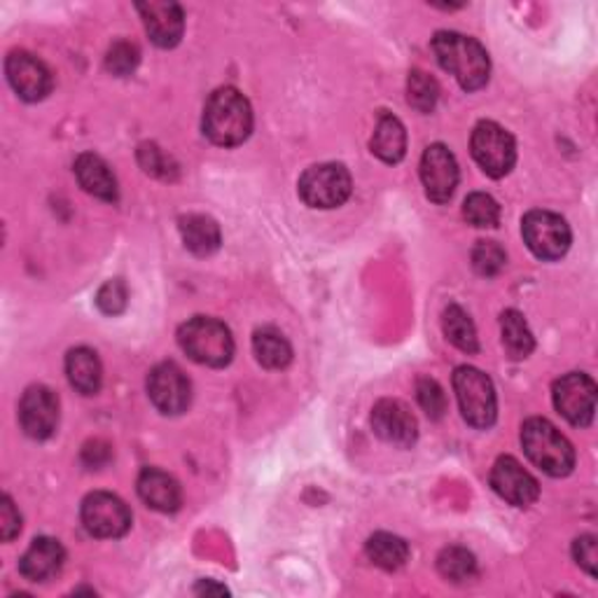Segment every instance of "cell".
<instances>
[{
  "mask_svg": "<svg viewBox=\"0 0 598 598\" xmlns=\"http://www.w3.org/2000/svg\"><path fill=\"white\" fill-rule=\"evenodd\" d=\"M442 328H444L447 339L454 343L456 349H461L463 353H477L479 351L475 323L470 320V316L461 309L459 304L447 306L444 316H442Z\"/></svg>",
  "mask_w": 598,
  "mask_h": 598,
  "instance_id": "obj_27",
  "label": "cell"
},
{
  "mask_svg": "<svg viewBox=\"0 0 598 598\" xmlns=\"http://www.w3.org/2000/svg\"><path fill=\"white\" fill-rule=\"evenodd\" d=\"M432 52L438 57V64L459 80L465 92H477L488 82L492 61H488L482 43L470 38V35L440 31L432 38Z\"/></svg>",
  "mask_w": 598,
  "mask_h": 598,
  "instance_id": "obj_1",
  "label": "cell"
},
{
  "mask_svg": "<svg viewBox=\"0 0 598 598\" xmlns=\"http://www.w3.org/2000/svg\"><path fill=\"white\" fill-rule=\"evenodd\" d=\"M138 12L143 16L145 31H148L150 41L157 47H176L183 38L185 31V16L180 5L176 3H159V0H150V3H140Z\"/></svg>",
  "mask_w": 598,
  "mask_h": 598,
  "instance_id": "obj_17",
  "label": "cell"
},
{
  "mask_svg": "<svg viewBox=\"0 0 598 598\" xmlns=\"http://www.w3.org/2000/svg\"><path fill=\"white\" fill-rule=\"evenodd\" d=\"M421 180L430 202L447 204L459 188V161L442 143H432L421 157Z\"/></svg>",
  "mask_w": 598,
  "mask_h": 598,
  "instance_id": "obj_11",
  "label": "cell"
},
{
  "mask_svg": "<svg viewBox=\"0 0 598 598\" xmlns=\"http://www.w3.org/2000/svg\"><path fill=\"white\" fill-rule=\"evenodd\" d=\"M138 159L143 169L153 173V176H167V161L165 157H161V153L155 148V145H143L140 153H138Z\"/></svg>",
  "mask_w": 598,
  "mask_h": 598,
  "instance_id": "obj_37",
  "label": "cell"
},
{
  "mask_svg": "<svg viewBox=\"0 0 598 598\" xmlns=\"http://www.w3.org/2000/svg\"><path fill=\"white\" fill-rule=\"evenodd\" d=\"M351 173L341 165H316L300 178V196L312 208H337L351 196Z\"/></svg>",
  "mask_w": 598,
  "mask_h": 598,
  "instance_id": "obj_7",
  "label": "cell"
},
{
  "mask_svg": "<svg viewBox=\"0 0 598 598\" xmlns=\"http://www.w3.org/2000/svg\"><path fill=\"white\" fill-rule=\"evenodd\" d=\"M20 424L33 440H47L59 426V397L47 386H31L20 403Z\"/></svg>",
  "mask_w": 598,
  "mask_h": 598,
  "instance_id": "obj_14",
  "label": "cell"
},
{
  "mask_svg": "<svg viewBox=\"0 0 598 598\" xmlns=\"http://www.w3.org/2000/svg\"><path fill=\"white\" fill-rule=\"evenodd\" d=\"M76 176L80 188L87 194L103 199V202H115L117 199V180L111 167H108L99 155L94 153L80 155L76 159Z\"/></svg>",
  "mask_w": 598,
  "mask_h": 598,
  "instance_id": "obj_20",
  "label": "cell"
},
{
  "mask_svg": "<svg viewBox=\"0 0 598 598\" xmlns=\"http://www.w3.org/2000/svg\"><path fill=\"white\" fill-rule=\"evenodd\" d=\"M66 374L70 386L82 395H94L101 388L103 370L97 351L80 347L66 356Z\"/></svg>",
  "mask_w": 598,
  "mask_h": 598,
  "instance_id": "obj_22",
  "label": "cell"
},
{
  "mask_svg": "<svg viewBox=\"0 0 598 598\" xmlns=\"http://www.w3.org/2000/svg\"><path fill=\"white\" fill-rule=\"evenodd\" d=\"M5 72L14 92L29 103L43 101L54 87L49 68L29 52H12L5 61Z\"/></svg>",
  "mask_w": 598,
  "mask_h": 598,
  "instance_id": "obj_13",
  "label": "cell"
},
{
  "mask_svg": "<svg viewBox=\"0 0 598 598\" xmlns=\"http://www.w3.org/2000/svg\"><path fill=\"white\" fill-rule=\"evenodd\" d=\"M140 500L157 512H176L183 505V492L180 484L159 467H145L138 477Z\"/></svg>",
  "mask_w": 598,
  "mask_h": 598,
  "instance_id": "obj_19",
  "label": "cell"
},
{
  "mask_svg": "<svg viewBox=\"0 0 598 598\" xmlns=\"http://www.w3.org/2000/svg\"><path fill=\"white\" fill-rule=\"evenodd\" d=\"M454 391L461 405L463 419L473 428H492L498 416V403L492 379L470 365L454 372Z\"/></svg>",
  "mask_w": 598,
  "mask_h": 598,
  "instance_id": "obj_5",
  "label": "cell"
},
{
  "mask_svg": "<svg viewBox=\"0 0 598 598\" xmlns=\"http://www.w3.org/2000/svg\"><path fill=\"white\" fill-rule=\"evenodd\" d=\"M523 244L540 260H558L571 248V227L552 211H531L521 221Z\"/></svg>",
  "mask_w": 598,
  "mask_h": 598,
  "instance_id": "obj_6",
  "label": "cell"
},
{
  "mask_svg": "<svg viewBox=\"0 0 598 598\" xmlns=\"http://www.w3.org/2000/svg\"><path fill=\"white\" fill-rule=\"evenodd\" d=\"M488 482H492L494 492L503 500L517 507H529L540 496V486L535 477L529 473V470H523V465L512 456H500L496 461Z\"/></svg>",
  "mask_w": 598,
  "mask_h": 598,
  "instance_id": "obj_15",
  "label": "cell"
},
{
  "mask_svg": "<svg viewBox=\"0 0 598 598\" xmlns=\"http://www.w3.org/2000/svg\"><path fill=\"white\" fill-rule=\"evenodd\" d=\"M507 256L496 241H477L473 250V267L482 277H496L505 269Z\"/></svg>",
  "mask_w": 598,
  "mask_h": 598,
  "instance_id": "obj_32",
  "label": "cell"
},
{
  "mask_svg": "<svg viewBox=\"0 0 598 598\" xmlns=\"http://www.w3.org/2000/svg\"><path fill=\"white\" fill-rule=\"evenodd\" d=\"M148 395L161 414H183L192 400V384L176 362H161L148 376Z\"/></svg>",
  "mask_w": 598,
  "mask_h": 598,
  "instance_id": "obj_12",
  "label": "cell"
},
{
  "mask_svg": "<svg viewBox=\"0 0 598 598\" xmlns=\"http://www.w3.org/2000/svg\"><path fill=\"white\" fill-rule=\"evenodd\" d=\"M140 61V52L134 43H126V41H117L111 49H108V57H105V68L113 72V76H129V72L136 70Z\"/></svg>",
  "mask_w": 598,
  "mask_h": 598,
  "instance_id": "obj_33",
  "label": "cell"
},
{
  "mask_svg": "<svg viewBox=\"0 0 598 598\" xmlns=\"http://www.w3.org/2000/svg\"><path fill=\"white\" fill-rule=\"evenodd\" d=\"M66 550L54 538H35L20 561V573L29 583H47L64 568Z\"/></svg>",
  "mask_w": 598,
  "mask_h": 598,
  "instance_id": "obj_18",
  "label": "cell"
},
{
  "mask_svg": "<svg viewBox=\"0 0 598 598\" xmlns=\"http://www.w3.org/2000/svg\"><path fill=\"white\" fill-rule=\"evenodd\" d=\"M372 428L384 442L409 449L419 435V424L409 407L400 400H382L374 405Z\"/></svg>",
  "mask_w": 598,
  "mask_h": 598,
  "instance_id": "obj_16",
  "label": "cell"
},
{
  "mask_svg": "<svg viewBox=\"0 0 598 598\" xmlns=\"http://www.w3.org/2000/svg\"><path fill=\"white\" fill-rule=\"evenodd\" d=\"M196 594H227V589L223 585H213L211 579H204V583L196 587Z\"/></svg>",
  "mask_w": 598,
  "mask_h": 598,
  "instance_id": "obj_38",
  "label": "cell"
},
{
  "mask_svg": "<svg viewBox=\"0 0 598 598\" xmlns=\"http://www.w3.org/2000/svg\"><path fill=\"white\" fill-rule=\"evenodd\" d=\"M554 407L575 428H587L596 411V384L583 372L561 376L552 388Z\"/></svg>",
  "mask_w": 598,
  "mask_h": 598,
  "instance_id": "obj_9",
  "label": "cell"
},
{
  "mask_svg": "<svg viewBox=\"0 0 598 598\" xmlns=\"http://www.w3.org/2000/svg\"><path fill=\"white\" fill-rule=\"evenodd\" d=\"M473 157L479 169L492 176L503 178L515 169L517 161V145L510 132H505L496 122H479L473 132Z\"/></svg>",
  "mask_w": 598,
  "mask_h": 598,
  "instance_id": "obj_8",
  "label": "cell"
},
{
  "mask_svg": "<svg viewBox=\"0 0 598 598\" xmlns=\"http://www.w3.org/2000/svg\"><path fill=\"white\" fill-rule=\"evenodd\" d=\"M416 397H419L421 409L430 416L432 421H440L442 416L447 414V395L444 388L435 382L430 376L419 379V384H416Z\"/></svg>",
  "mask_w": 598,
  "mask_h": 598,
  "instance_id": "obj_31",
  "label": "cell"
},
{
  "mask_svg": "<svg viewBox=\"0 0 598 598\" xmlns=\"http://www.w3.org/2000/svg\"><path fill=\"white\" fill-rule=\"evenodd\" d=\"M180 237H183V244L190 252L199 258L213 256V252L221 248V227L208 215H185L180 217Z\"/></svg>",
  "mask_w": 598,
  "mask_h": 598,
  "instance_id": "obj_21",
  "label": "cell"
},
{
  "mask_svg": "<svg viewBox=\"0 0 598 598\" xmlns=\"http://www.w3.org/2000/svg\"><path fill=\"white\" fill-rule=\"evenodd\" d=\"M126 302H129V293H126V285L120 279H113L101 285L99 295H97V304L99 309L105 316H117L126 309Z\"/></svg>",
  "mask_w": 598,
  "mask_h": 598,
  "instance_id": "obj_34",
  "label": "cell"
},
{
  "mask_svg": "<svg viewBox=\"0 0 598 598\" xmlns=\"http://www.w3.org/2000/svg\"><path fill=\"white\" fill-rule=\"evenodd\" d=\"M438 571L449 583H467L477 575V558L465 548H447L438 556Z\"/></svg>",
  "mask_w": 598,
  "mask_h": 598,
  "instance_id": "obj_28",
  "label": "cell"
},
{
  "mask_svg": "<svg viewBox=\"0 0 598 598\" xmlns=\"http://www.w3.org/2000/svg\"><path fill=\"white\" fill-rule=\"evenodd\" d=\"M372 153L386 161V165H397L407 153V132L403 122L395 115H379L374 136H372Z\"/></svg>",
  "mask_w": 598,
  "mask_h": 598,
  "instance_id": "obj_23",
  "label": "cell"
},
{
  "mask_svg": "<svg viewBox=\"0 0 598 598\" xmlns=\"http://www.w3.org/2000/svg\"><path fill=\"white\" fill-rule=\"evenodd\" d=\"M500 332H503L505 353L512 360H523L533 353L535 349L533 332L529 330L527 318H523L519 312L507 309L500 316Z\"/></svg>",
  "mask_w": 598,
  "mask_h": 598,
  "instance_id": "obj_25",
  "label": "cell"
},
{
  "mask_svg": "<svg viewBox=\"0 0 598 598\" xmlns=\"http://www.w3.org/2000/svg\"><path fill=\"white\" fill-rule=\"evenodd\" d=\"M82 523L94 538H122L132 529V512L122 498L97 492L82 503Z\"/></svg>",
  "mask_w": 598,
  "mask_h": 598,
  "instance_id": "obj_10",
  "label": "cell"
},
{
  "mask_svg": "<svg viewBox=\"0 0 598 598\" xmlns=\"http://www.w3.org/2000/svg\"><path fill=\"white\" fill-rule=\"evenodd\" d=\"M178 343L194 362L206 368H225L234 358V337L225 323L196 316L178 330Z\"/></svg>",
  "mask_w": 598,
  "mask_h": 598,
  "instance_id": "obj_4",
  "label": "cell"
},
{
  "mask_svg": "<svg viewBox=\"0 0 598 598\" xmlns=\"http://www.w3.org/2000/svg\"><path fill=\"white\" fill-rule=\"evenodd\" d=\"M440 99V87L424 70H411L407 80V101L419 113H430Z\"/></svg>",
  "mask_w": 598,
  "mask_h": 598,
  "instance_id": "obj_30",
  "label": "cell"
},
{
  "mask_svg": "<svg viewBox=\"0 0 598 598\" xmlns=\"http://www.w3.org/2000/svg\"><path fill=\"white\" fill-rule=\"evenodd\" d=\"M573 556L579 566H583L591 577L596 575V561H598V552H596V538L594 535H583L575 540L573 545Z\"/></svg>",
  "mask_w": 598,
  "mask_h": 598,
  "instance_id": "obj_36",
  "label": "cell"
},
{
  "mask_svg": "<svg viewBox=\"0 0 598 598\" xmlns=\"http://www.w3.org/2000/svg\"><path fill=\"white\" fill-rule=\"evenodd\" d=\"M252 353L267 370H283L293 360V347L290 341L274 328H262L252 337Z\"/></svg>",
  "mask_w": 598,
  "mask_h": 598,
  "instance_id": "obj_24",
  "label": "cell"
},
{
  "mask_svg": "<svg viewBox=\"0 0 598 598\" xmlns=\"http://www.w3.org/2000/svg\"><path fill=\"white\" fill-rule=\"evenodd\" d=\"M368 558L374 566L384 571H397L407 564L409 558V545L393 533H374L365 545Z\"/></svg>",
  "mask_w": 598,
  "mask_h": 598,
  "instance_id": "obj_26",
  "label": "cell"
},
{
  "mask_svg": "<svg viewBox=\"0 0 598 598\" xmlns=\"http://www.w3.org/2000/svg\"><path fill=\"white\" fill-rule=\"evenodd\" d=\"M20 531H22V517L20 512H16L10 496H3V500H0V538H3V542H10L20 535Z\"/></svg>",
  "mask_w": 598,
  "mask_h": 598,
  "instance_id": "obj_35",
  "label": "cell"
},
{
  "mask_svg": "<svg viewBox=\"0 0 598 598\" xmlns=\"http://www.w3.org/2000/svg\"><path fill=\"white\" fill-rule=\"evenodd\" d=\"M463 217L473 227H498L500 206L492 194L473 192L463 202Z\"/></svg>",
  "mask_w": 598,
  "mask_h": 598,
  "instance_id": "obj_29",
  "label": "cell"
},
{
  "mask_svg": "<svg viewBox=\"0 0 598 598\" xmlns=\"http://www.w3.org/2000/svg\"><path fill=\"white\" fill-rule=\"evenodd\" d=\"M521 447L529 461L550 477H566L575 467L573 444L548 419H529L521 426Z\"/></svg>",
  "mask_w": 598,
  "mask_h": 598,
  "instance_id": "obj_3",
  "label": "cell"
},
{
  "mask_svg": "<svg viewBox=\"0 0 598 598\" xmlns=\"http://www.w3.org/2000/svg\"><path fill=\"white\" fill-rule=\"evenodd\" d=\"M252 132V108L234 87H223L211 94L204 108V134L211 143L234 148Z\"/></svg>",
  "mask_w": 598,
  "mask_h": 598,
  "instance_id": "obj_2",
  "label": "cell"
}]
</instances>
